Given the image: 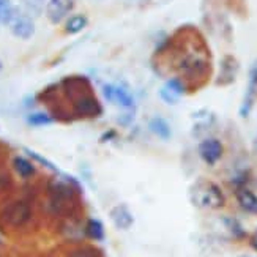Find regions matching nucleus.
I'll use <instances>...</instances> for the list:
<instances>
[{
	"instance_id": "obj_1",
	"label": "nucleus",
	"mask_w": 257,
	"mask_h": 257,
	"mask_svg": "<svg viewBox=\"0 0 257 257\" xmlns=\"http://www.w3.org/2000/svg\"><path fill=\"white\" fill-rule=\"evenodd\" d=\"M193 202L202 208H221L224 205V196L221 189L210 182H199L191 191Z\"/></svg>"
},
{
	"instance_id": "obj_2",
	"label": "nucleus",
	"mask_w": 257,
	"mask_h": 257,
	"mask_svg": "<svg viewBox=\"0 0 257 257\" xmlns=\"http://www.w3.org/2000/svg\"><path fill=\"white\" fill-rule=\"evenodd\" d=\"M5 26L19 40H30L33 37V33H35V22H33V18L22 8L15 7L13 13L8 18Z\"/></svg>"
},
{
	"instance_id": "obj_3",
	"label": "nucleus",
	"mask_w": 257,
	"mask_h": 257,
	"mask_svg": "<svg viewBox=\"0 0 257 257\" xmlns=\"http://www.w3.org/2000/svg\"><path fill=\"white\" fill-rule=\"evenodd\" d=\"M103 96L107 99L110 104H114L120 109H133L136 101H134V95L126 85L121 84H104L101 87Z\"/></svg>"
},
{
	"instance_id": "obj_4",
	"label": "nucleus",
	"mask_w": 257,
	"mask_h": 257,
	"mask_svg": "<svg viewBox=\"0 0 257 257\" xmlns=\"http://www.w3.org/2000/svg\"><path fill=\"white\" fill-rule=\"evenodd\" d=\"M178 66H180V70L188 76L202 74L207 68V57L202 51L191 48L182 55L180 62H178Z\"/></svg>"
},
{
	"instance_id": "obj_5",
	"label": "nucleus",
	"mask_w": 257,
	"mask_h": 257,
	"mask_svg": "<svg viewBox=\"0 0 257 257\" xmlns=\"http://www.w3.org/2000/svg\"><path fill=\"white\" fill-rule=\"evenodd\" d=\"M30 216H32V210H30L29 204L22 202V200L11 204L4 211V221L7 222L8 226H11V227H21V226H24L26 222L30 219Z\"/></svg>"
},
{
	"instance_id": "obj_6",
	"label": "nucleus",
	"mask_w": 257,
	"mask_h": 257,
	"mask_svg": "<svg viewBox=\"0 0 257 257\" xmlns=\"http://www.w3.org/2000/svg\"><path fill=\"white\" fill-rule=\"evenodd\" d=\"M74 8V0H49L46 4V18L52 24H60Z\"/></svg>"
},
{
	"instance_id": "obj_7",
	"label": "nucleus",
	"mask_w": 257,
	"mask_h": 257,
	"mask_svg": "<svg viewBox=\"0 0 257 257\" xmlns=\"http://www.w3.org/2000/svg\"><path fill=\"white\" fill-rule=\"evenodd\" d=\"M51 202L57 210H63L73 200V188L68 183L54 182L49 186Z\"/></svg>"
},
{
	"instance_id": "obj_8",
	"label": "nucleus",
	"mask_w": 257,
	"mask_h": 257,
	"mask_svg": "<svg viewBox=\"0 0 257 257\" xmlns=\"http://www.w3.org/2000/svg\"><path fill=\"white\" fill-rule=\"evenodd\" d=\"M222 144L218 141V139H205L200 142L199 145V155L200 158H202L207 164H215L219 161V158L222 156Z\"/></svg>"
},
{
	"instance_id": "obj_9",
	"label": "nucleus",
	"mask_w": 257,
	"mask_h": 257,
	"mask_svg": "<svg viewBox=\"0 0 257 257\" xmlns=\"http://www.w3.org/2000/svg\"><path fill=\"white\" fill-rule=\"evenodd\" d=\"M185 92V84L180 79H171L167 81L164 87L160 90V98L166 104L174 106L182 99V95Z\"/></svg>"
},
{
	"instance_id": "obj_10",
	"label": "nucleus",
	"mask_w": 257,
	"mask_h": 257,
	"mask_svg": "<svg viewBox=\"0 0 257 257\" xmlns=\"http://www.w3.org/2000/svg\"><path fill=\"white\" fill-rule=\"evenodd\" d=\"M257 99V62L251 66L249 70V77H248V90L244 95L243 104H241V115L246 117Z\"/></svg>"
},
{
	"instance_id": "obj_11",
	"label": "nucleus",
	"mask_w": 257,
	"mask_h": 257,
	"mask_svg": "<svg viewBox=\"0 0 257 257\" xmlns=\"http://www.w3.org/2000/svg\"><path fill=\"white\" fill-rule=\"evenodd\" d=\"M74 110L81 117H95L99 114V104L90 95H82L74 103Z\"/></svg>"
},
{
	"instance_id": "obj_12",
	"label": "nucleus",
	"mask_w": 257,
	"mask_h": 257,
	"mask_svg": "<svg viewBox=\"0 0 257 257\" xmlns=\"http://www.w3.org/2000/svg\"><path fill=\"white\" fill-rule=\"evenodd\" d=\"M110 219L114 221V224L118 229H130L134 222V218L131 215V211L125 205H117L110 210Z\"/></svg>"
},
{
	"instance_id": "obj_13",
	"label": "nucleus",
	"mask_w": 257,
	"mask_h": 257,
	"mask_svg": "<svg viewBox=\"0 0 257 257\" xmlns=\"http://www.w3.org/2000/svg\"><path fill=\"white\" fill-rule=\"evenodd\" d=\"M237 200L244 211L257 215V196L252 191H249L248 188H238L237 189Z\"/></svg>"
},
{
	"instance_id": "obj_14",
	"label": "nucleus",
	"mask_w": 257,
	"mask_h": 257,
	"mask_svg": "<svg viewBox=\"0 0 257 257\" xmlns=\"http://www.w3.org/2000/svg\"><path fill=\"white\" fill-rule=\"evenodd\" d=\"M149 128H150V131L155 134V136H158L160 139L167 141V139H171V136H172L169 123H167V121L164 118H161V117H153L150 120V123H149Z\"/></svg>"
},
{
	"instance_id": "obj_15",
	"label": "nucleus",
	"mask_w": 257,
	"mask_h": 257,
	"mask_svg": "<svg viewBox=\"0 0 257 257\" xmlns=\"http://www.w3.org/2000/svg\"><path fill=\"white\" fill-rule=\"evenodd\" d=\"M88 24V21L84 15H73L66 19L65 22V32L70 33V35H76V33L82 32Z\"/></svg>"
},
{
	"instance_id": "obj_16",
	"label": "nucleus",
	"mask_w": 257,
	"mask_h": 257,
	"mask_svg": "<svg viewBox=\"0 0 257 257\" xmlns=\"http://www.w3.org/2000/svg\"><path fill=\"white\" fill-rule=\"evenodd\" d=\"M13 167L18 172V175L22 178H30L35 174V167H33V164L27 158H24V156H16L13 160Z\"/></svg>"
},
{
	"instance_id": "obj_17",
	"label": "nucleus",
	"mask_w": 257,
	"mask_h": 257,
	"mask_svg": "<svg viewBox=\"0 0 257 257\" xmlns=\"http://www.w3.org/2000/svg\"><path fill=\"white\" fill-rule=\"evenodd\" d=\"M85 233L93 240H103L104 238V227L99 219H88L85 224Z\"/></svg>"
},
{
	"instance_id": "obj_18",
	"label": "nucleus",
	"mask_w": 257,
	"mask_h": 257,
	"mask_svg": "<svg viewBox=\"0 0 257 257\" xmlns=\"http://www.w3.org/2000/svg\"><path fill=\"white\" fill-rule=\"evenodd\" d=\"M22 10H26L32 18H37L43 13V10H46V0H21Z\"/></svg>"
},
{
	"instance_id": "obj_19",
	"label": "nucleus",
	"mask_w": 257,
	"mask_h": 257,
	"mask_svg": "<svg viewBox=\"0 0 257 257\" xmlns=\"http://www.w3.org/2000/svg\"><path fill=\"white\" fill-rule=\"evenodd\" d=\"M27 120H29L30 125H35V126H44V125H51L52 123V118L48 114H44V112L30 114Z\"/></svg>"
},
{
	"instance_id": "obj_20",
	"label": "nucleus",
	"mask_w": 257,
	"mask_h": 257,
	"mask_svg": "<svg viewBox=\"0 0 257 257\" xmlns=\"http://www.w3.org/2000/svg\"><path fill=\"white\" fill-rule=\"evenodd\" d=\"M15 10V5L11 4V0H0V24H7L8 18L11 16Z\"/></svg>"
},
{
	"instance_id": "obj_21",
	"label": "nucleus",
	"mask_w": 257,
	"mask_h": 257,
	"mask_svg": "<svg viewBox=\"0 0 257 257\" xmlns=\"http://www.w3.org/2000/svg\"><path fill=\"white\" fill-rule=\"evenodd\" d=\"M27 152V155L30 156V158H33V160H37L38 163H41L44 167H48V169H51V171H54V172H57V167H55L51 161H48L46 158H43L41 155H38V153H35V152H32V150H26Z\"/></svg>"
},
{
	"instance_id": "obj_22",
	"label": "nucleus",
	"mask_w": 257,
	"mask_h": 257,
	"mask_svg": "<svg viewBox=\"0 0 257 257\" xmlns=\"http://www.w3.org/2000/svg\"><path fill=\"white\" fill-rule=\"evenodd\" d=\"M70 257H98V255H96L95 251H92V249H88V248H81V249H74V251L70 254Z\"/></svg>"
},
{
	"instance_id": "obj_23",
	"label": "nucleus",
	"mask_w": 257,
	"mask_h": 257,
	"mask_svg": "<svg viewBox=\"0 0 257 257\" xmlns=\"http://www.w3.org/2000/svg\"><path fill=\"white\" fill-rule=\"evenodd\" d=\"M251 244L254 246V249H257V233H255V235L252 237V240H251Z\"/></svg>"
},
{
	"instance_id": "obj_24",
	"label": "nucleus",
	"mask_w": 257,
	"mask_h": 257,
	"mask_svg": "<svg viewBox=\"0 0 257 257\" xmlns=\"http://www.w3.org/2000/svg\"><path fill=\"white\" fill-rule=\"evenodd\" d=\"M126 2H138V0H126Z\"/></svg>"
}]
</instances>
